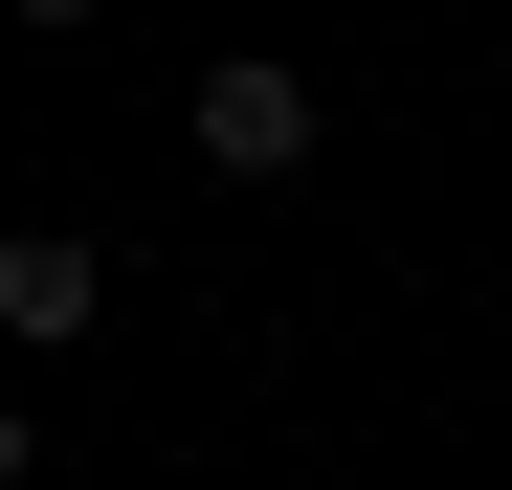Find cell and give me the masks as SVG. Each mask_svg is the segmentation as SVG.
<instances>
[{
	"instance_id": "obj_3",
	"label": "cell",
	"mask_w": 512,
	"mask_h": 490,
	"mask_svg": "<svg viewBox=\"0 0 512 490\" xmlns=\"http://www.w3.org/2000/svg\"><path fill=\"white\" fill-rule=\"evenodd\" d=\"M23 446H45V424H23V379H0V490H23Z\"/></svg>"
},
{
	"instance_id": "obj_2",
	"label": "cell",
	"mask_w": 512,
	"mask_h": 490,
	"mask_svg": "<svg viewBox=\"0 0 512 490\" xmlns=\"http://www.w3.org/2000/svg\"><path fill=\"white\" fill-rule=\"evenodd\" d=\"M112 312V245H67V223H0V357H67Z\"/></svg>"
},
{
	"instance_id": "obj_1",
	"label": "cell",
	"mask_w": 512,
	"mask_h": 490,
	"mask_svg": "<svg viewBox=\"0 0 512 490\" xmlns=\"http://www.w3.org/2000/svg\"><path fill=\"white\" fill-rule=\"evenodd\" d=\"M201 179H312V67H201Z\"/></svg>"
},
{
	"instance_id": "obj_4",
	"label": "cell",
	"mask_w": 512,
	"mask_h": 490,
	"mask_svg": "<svg viewBox=\"0 0 512 490\" xmlns=\"http://www.w3.org/2000/svg\"><path fill=\"white\" fill-rule=\"evenodd\" d=\"M23 23H45V45H67V23H90V0H23Z\"/></svg>"
}]
</instances>
